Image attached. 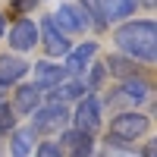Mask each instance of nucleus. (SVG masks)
I'll return each mask as SVG.
<instances>
[{"mask_svg":"<svg viewBox=\"0 0 157 157\" xmlns=\"http://www.w3.org/2000/svg\"><path fill=\"white\" fill-rule=\"evenodd\" d=\"M113 44L123 57L135 60V63H151L157 60V25L154 19H132L123 22L113 32Z\"/></svg>","mask_w":157,"mask_h":157,"instance_id":"1","label":"nucleus"},{"mask_svg":"<svg viewBox=\"0 0 157 157\" xmlns=\"http://www.w3.org/2000/svg\"><path fill=\"white\" fill-rule=\"evenodd\" d=\"M101 157H141V154L132 145H123V141H116V138H107V141H104Z\"/></svg>","mask_w":157,"mask_h":157,"instance_id":"19","label":"nucleus"},{"mask_svg":"<svg viewBox=\"0 0 157 157\" xmlns=\"http://www.w3.org/2000/svg\"><path fill=\"white\" fill-rule=\"evenodd\" d=\"M88 94L85 91V82L82 78H63V82L57 85V88H50V91H44V98H47V104H69V101H82Z\"/></svg>","mask_w":157,"mask_h":157,"instance_id":"13","label":"nucleus"},{"mask_svg":"<svg viewBox=\"0 0 157 157\" xmlns=\"http://www.w3.org/2000/svg\"><path fill=\"white\" fill-rule=\"evenodd\" d=\"M78 6H82V13L88 16V22H91V29H94V32H104V29H107L104 13H101V0H78Z\"/></svg>","mask_w":157,"mask_h":157,"instance_id":"18","label":"nucleus"},{"mask_svg":"<svg viewBox=\"0 0 157 157\" xmlns=\"http://www.w3.org/2000/svg\"><path fill=\"white\" fill-rule=\"evenodd\" d=\"M104 69H107V75L120 78V82L141 75V72H138V63H135V60H129V57H123V54H110L107 60H104Z\"/></svg>","mask_w":157,"mask_h":157,"instance_id":"16","label":"nucleus"},{"mask_svg":"<svg viewBox=\"0 0 157 157\" xmlns=\"http://www.w3.org/2000/svg\"><path fill=\"white\" fill-rule=\"evenodd\" d=\"M0 157H3V145H0Z\"/></svg>","mask_w":157,"mask_h":157,"instance_id":"25","label":"nucleus"},{"mask_svg":"<svg viewBox=\"0 0 157 157\" xmlns=\"http://www.w3.org/2000/svg\"><path fill=\"white\" fill-rule=\"evenodd\" d=\"M98 50H101V44H98V41H82L78 47H72L69 54L63 57V69H66V75H72V78L85 75V69L94 63Z\"/></svg>","mask_w":157,"mask_h":157,"instance_id":"8","label":"nucleus"},{"mask_svg":"<svg viewBox=\"0 0 157 157\" xmlns=\"http://www.w3.org/2000/svg\"><path fill=\"white\" fill-rule=\"evenodd\" d=\"M69 123H72V129H78V132L94 135L101 129V123H104V116H101V98L98 94H85L82 101H78L75 113H69Z\"/></svg>","mask_w":157,"mask_h":157,"instance_id":"5","label":"nucleus"},{"mask_svg":"<svg viewBox=\"0 0 157 157\" xmlns=\"http://www.w3.org/2000/svg\"><path fill=\"white\" fill-rule=\"evenodd\" d=\"M38 3H41V0H13V6H10V10H13V13H16V16H19V19H22V16H25V13H32V10H35Z\"/></svg>","mask_w":157,"mask_h":157,"instance_id":"23","label":"nucleus"},{"mask_svg":"<svg viewBox=\"0 0 157 157\" xmlns=\"http://www.w3.org/2000/svg\"><path fill=\"white\" fill-rule=\"evenodd\" d=\"M85 72H88V78H82V82H85V91H88V94H94V91L104 85V78H107V69H104V63H91Z\"/></svg>","mask_w":157,"mask_h":157,"instance_id":"20","label":"nucleus"},{"mask_svg":"<svg viewBox=\"0 0 157 157\" xmlns=\"http://www.w3.org/2000/svg\"><path fill=\"white\" fill-rule=\"evenodd\" d=\"M151 132V116L148 113H138V110H120L110 120V129H107V138H116L129 145V141H135L141 135Z\"/></svg>","mask_w":157,"mask_h":157,"instance_id":"2","label":"nucleus"},{"mask_svg":"<svg viewBox=\"0 0 157 157\" xmlns=\"http://www.w3.org/2000/svg\"><path fill=\"white\" fill-rule=\"evenodd\" d=\"M60 148L69 151L72 157L94 154V135H85V132H78V129H63L60 132Z\"/></svg>","mask_w":157,"mask_h":157,"instance_id":"14","label":"nucleus"},{"mask_svg":"<svg viewBox=\"0 0 157 157\" xmlns=\"http://www.w3.org/2000/svg\"><path fill=\"white\" fill-rule=\"evenodd\" d=\"M29 72H35V82H32V85L41 88V91H50V88H57L63 78H69L66 69H63L60 63H50V60H38Z\"/></svg>","mask_w":157,"mask_h":157,"instance_id":"11","label":"nucleus"},{"mask_svg":"<svg viewBox=\"0 0 157 157\" xmlns=\"http://www.w3.org/2000/svg\"><path fill=\"white\" fill-rule=\"evenodd\" d=\"M3 32H6V13H0V38H3Z\"/></svg>","mask_w":157,"mask_h":157,"instance_id":"24","label":"nucleus"},{"mask_svg":"<svg viewBox=\"0 0 157 157\" xmlns=\"http://www.w3.org/2000/svg\"><path fill=\"white\" fill-rule=\"evenodd\" d=\"M29 69H32V63H25L22 57H13V54H3L0 57V88H16V85H22V78L29 75Z\"/></svg>","mask_w":157,"mask_h":157,"instance_id":"10","label":"nucleus"},{"mask_svg":"<svg viewBox=\"0 0 157 157\" xmlns=\"http://www.w3.org/2000/svg\"><path fill=\"white\" fill-rule=\"evenodd\" d=\"M138 0H101V13L104 22H129V16H135Z\"/></svg>","mask_w":157,"mask_h":157,"instance_id":"15","label":"nucleus"},{"mask_svg":"<svg viewBox=\"0 0 157 157\" xmlns=\"http://www.w3.org/2000/svg\"><path fill=\"white\" fill-rule=\"evenodd\" d=\"M35 148V132L32 126H16L10 132V157H29Z\"/></svg>","mask_w":157,"mask_h":157,"instance_id":"17","label":"nucleus"},{"mask_svg":"<svg viewBox=\"0 0 157 157\" xmlns=\"http://www.w3.org/2000/svg\"><path fill=\"white\" fill-rule=\"evenodd\" d=\"M148 98H151V82H148L145 75H135V78H126V82H120L104 101H107L110 107H120V104H126L129 110H138V104H145Z\"/></svg>","mask_w":157,"mask_h":157,"instance_id":"3","label":"nucleus"},{"mask_svg":"<svg viewBox=\"0 0 157 157\" xmlns=\"http://www.w3.org/2000/svg\"><path fill=\"white\" fill-rule=\"evenodd\" d=\"M35 157H66V151L60 148V141H41Z\"/></svg>","mask_w":157,"mask_h":157,"instance_id":"22","label":"nucleus"},{"mask_svg":"<svg viewBox=\"0 0 157 157\" xmlns=\"http://www.w3.org/2000/svg\"><path fill=\"white\" fill-rule=\"evenodd\" d=\"M44 104V91L35 88V85H16V94H13V113H22V116H32L38 107Z\"/></svg>","mask_w":157,"mask_h":157,"instance_id":"12","label":"nucleus"},{"mask_svg":"<svg viewBox=\"0 0 157 157\" xmlns=\"http://www.w3.org/2000/svg\"><path fill=\"white\" fill-rule=\"evenodd\" d=\"M16 120H19V116L13 113V107L3 101V104H0V135H10L13 129H16Z\"/></svg>","mask_w":157,"mask_h":157,"instance_id":"21","label":"nucleus"},{"mask_svg":"<svg viewBox=\"0 0 157 157\" xmlns=\"http://www.w3.org/2000/svg\"><path fill=\"white\" fill-rule=\"evenodd\" d=\"M69 126V107L66 104H41L35 113H32V132H44V135H54L63 132Z\"/></svg>","mask_w":157,"mask_h":157,"instance_id":"4","label":"nucleus"},{"mask_svg":"<svg viewBox=\"0 0 157 157\" xmlns=\"http://www.w3.org/2000/svg\"><path fill=\"white\" fill-rule=\"evenodd\" d=\"M38 44V22L22 16L10 25V47L16 50V54H25V50H35Z\"/></svg>","mask_w":157,"mask_h":157,"instance_id":"9","label":"nucleus"},{"mask_svg":"<svg viewBox=\"0 0 157 157\" xmlns=\"http://www.w3.org/2000/svg\"><path fill=\"white\" fill-rule=\"evenodd\" d=\"M50 22H54L66 38H69V35H82V32L91 29V22H88V16L82 13L78 3H60L54 13H50Z\"/></svg>","mask_w":157,"mask_h":157,"instance_id":"6","label":"nucleus"},{"mask_svg":"<svg viewBox=\"0 0 157 157\" xmlns=\"http://www.w3.org/2000/svg\"><path fill=\"white\" fill-rule=\"evenodd\" d=\"M82 157H94V154H82Z\"/></svg>","mask_w":157,"mask_h":157,"instance_id":"26","label":"nucleus"},{"mask_svg":"<svg viewBox=\"0 0 157 157\" xmlns=\"http://www.w3.org/2000/svg\"><path fill=\"white\" fill-rule=\"evenodd\" d=\"M38 44L44 47L47 57H66L69 50H72V41L57 29L54 22H50V16H44L41 22H38Z\"/></svg>","mask_w":157,"mask_h":157,"instance_id":"7","label":"nucleus"}]
</instances>
